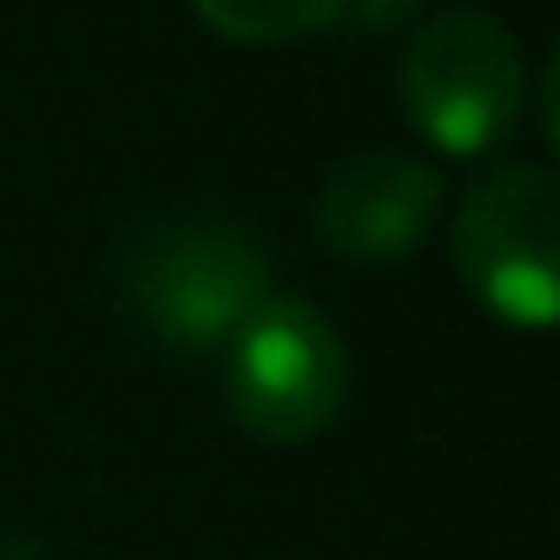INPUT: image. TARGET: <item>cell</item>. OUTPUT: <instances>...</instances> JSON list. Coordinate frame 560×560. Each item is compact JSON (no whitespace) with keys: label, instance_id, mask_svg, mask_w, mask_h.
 I'll use <instances>...</instances> for the list:
<instances>
[{"label":"cell","instance_id":"cell-3","mask_svg":"<svg viewBox=\"0 0 560 560\" xmlns=\"http://www.w3.org/2000/svg\"><path fill=\"white\" fill-rule=\"evenodd\" d=\"M527 67L501 21L488 14H442L402 54V106L422 139L455 159L494 152L521 126Z\"/></svg>","mask_w":560,"mask_h":560},{"label":"cell","instance_id":"cell-2","mask_svg":"<svg viewBox=\"0 0 560 560\" xmlns=\"http://www.w3.org/2000/svg\"><path fill=\"white\" fill-rule=\"evenodd\" d=\"M350 389V357L330 317L304 298H264L224 343L231 416L257 442H311L337 422Z\"/></svg>","mask_w":560,"mask_h":560},{"label":"cell","instance_id":"cell-1","mask_svg":"<svg viewBox=\"0 0 560 560\" xmlns=\"http://www.w3.org/2000/svg\"><path fill=\"white\" fill-rule=\"evenodd\" d=\"M119 298L165 350H224L270 298V264L257 237L224 218H165L126 237Z\"/></svg>","mask_w":560,"mask_h":560},{"label":"cell","instance_id":"cell-4","mask_svg":"<svg viewBox=\"0 0 560 560\" xmlns=\"http://www.w3.org/2000/svg\"><path fill=\"white\" fill-rule=\"evenodd\" d=\"M455 270L468 291L521 330L560 311V198L540 165H501L455 211Z\"/></svg>","mask_w":560,"mask_h":560},{"label":"cell","instance_id":"cell-7","mask_svg":"<svg viewBox=\"0 0 560 560\" xmlns=\"http://www.w3.org/2000/svg\"><path fill=\"white\" fill-rule=\"evenodd\" d=\"M422 0H343V14H357L363 27H402Z\"/></svg>","mask_w":560,"mask_h":560},{"label":"cell","instance_id":"cell-6","mask_svg":"<svg viewBox=\"0 0 560 560\" xmlns=\"http://www.w3.org/2000/svg\"><path fill=\"white\" fill-rule=\"evenodd\" d=\"M198 21L224 40H244V47H277V40H304V34H324L343 0H191Z\"/></svg>","mask_w":560,"mask_h":560},{"label":"cell","instance_id":"cell-5","mask_svg":"<svg viewBox=\"0 0 560 560\" xmlns=\"http://www.w3.org/2000/svg\"><path fill=\"white\" fill-rule=\"evenodd\" d=\"M442 211V178L402 152H357L317 191V237L357 264L409 257Z\"/></svg>","mask_w":560,"mask_h":560}]
</instances>
